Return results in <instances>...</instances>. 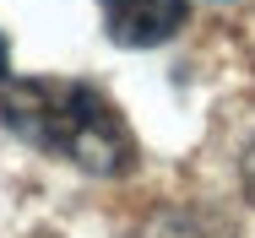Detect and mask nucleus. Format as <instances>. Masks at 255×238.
<instances>
[{
  "label": "nucleus",
  "instance_id": "obj_2",
  "mask_svg": "<svg viewBox=\"0 0 255 238\" xmlns=\"http://www.w3.org/2000/svg\"><path fill=\"white\" fill-rule=\"evenodd\" d=\"M103 27L120 49H157L185 33L190 0H98Z\"/></svg>",
  "mask_w": 255,
  "mask_h": 238
},
{
  "label": "nucleus",
  "instance_id": "obj_3",
  "mask_svg": "<svg viewBox=\"0 0 255 238\" xmlns=\"http://www.w3.org/2000/svg\"><path fill=\"white\" fill-rule=\"evenodd\" d=\"M245 190H250V200H255V146H250V157H245Z\"/></svg>",
  "mask_w": 255,
  "mask_h": 238
},
{
  "label": "nucleus",
  "instance_id": "obj_4",
  "mask_svg": "<svg viewBox=\"0 0 255 238\" xmlns=\"http://www.w3.org/2000/svg\"><path fill=\"white\" fill-rule=\"evenodd\" d=\"M11 76V49H5V38H0V81Z\"/></svg>",
  "mask_w": 255,
  "mask_h": 238
},
{
  "label": "nucleus",
  "instance_id": "obj_1",
  "mask_svg": "<svg viewBox=\"0 0 255 238\" xmlns=\"http://www.w3.org/2000/svg\"><path fill=\"white\" fill-rule=\"evenodd\" d=\"M0 125L38 152H54L98 179L130 173L136 141L120 108L87 81H0Z\"/></svg>",
  "mask_w": 255,
  "mask_h": 238
}]
</instances>
